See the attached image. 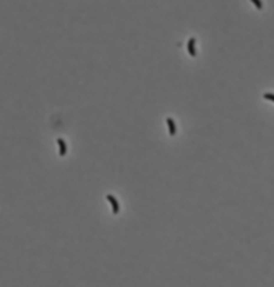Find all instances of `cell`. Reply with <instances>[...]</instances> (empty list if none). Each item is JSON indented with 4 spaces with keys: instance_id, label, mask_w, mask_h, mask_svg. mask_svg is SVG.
Returning a JSON list of instances; mask_svg holds the SVG:
<instances>
[{
    "instance_id": "cell-1",
    "label": "cell",
    "mask_w": 274,
    "mask_h": 287,
    "mask_svg": "<svg viewBox=\"0 0 274 287\" xmlns=\"http://www.w3.org/2000/svg\"><path fill=\"white\" fill-rule=\"evenodd\" d=\"M106 199H108V201H110V204H112L113 213L117 215L120 212V205H118V201H117V199L113 196V195H106Z\"/></svg>"
},
{
    "instance_id": "cell-3",
    "label": "cell",
    "mask_w": 274,
    "mask_h": 287,
    "mask_svg": "<svg viewBox=\"0 0 274 287\" xmlns=\"http://www.w3.org/2000/svg\"><path fill=\"white\" fill-rule=\"evenodd\" d=\"M57 144H58V146H59V154H61V156H66V153H67L66 142H65L62 138H58L57 140Z\"/></svg>"
},
{
    "instance_id": "cell-6",
    "label": "cell",
    "mask_w": 274,
    "mask_h": 287,
    "mask_svg": "<svg viewBox=\"0 0 274 287\" xmlns=\"http://www.w3.org/2000/svg\"><path fill=\"white\" fill-rule=\"evenodd\" d=\"M251 3H254V6H255L258 9H262V8H263V4H262V1H259V0H253Z\"/></svg>"
},
{
    "instance_id": "cell-2",
    "label": "cell",
    "mask_w": 274,
    "mask_h": 287,
    "mask_svg": "<svg viewBox=\"0 0 274 287\" xmlns=\"http://www.w3.org/2000/svg\"><path fill=\"white\" fill-rule=\"evenodd\" d=\"M195 43H196L195 38H191V39L188 40V43H187V50H188V52L191 54V57H196V55H198L196 49H195Z\"/></svg>"
},
{
    "instance_id": "cell-5",
    "label": "cell",
    "mask_w": 274,
    "mask_h": 287,
    "mask_svg": "<svg viewBox=\"0 0 274 287\" xmlns=\"http://www.w3.org/2000/svg\"><path fill=\"white\" fill-rule=\"evenodd\" d=\"M263 98H265V99L271 101V102H274V94H271V93H265V94H263Z\"/></svg>"
},
{
    "instance_id": "cell-4",
    "label": "cell",
    "mask_w": 274,
    "mask_h": 287,
    "mask_svg": "<svg viewBox=\"0 0 274 287\" xmlns=\"http://www.w3.org/2000/svg\"><path fill=\"white\" fill-rule=\"evenodd\" d=\"M167 125H168V129H169V134L171 136H175L176 134V124L172 118H167Z\"/></svg>"
}]
</instances>
